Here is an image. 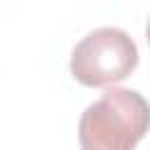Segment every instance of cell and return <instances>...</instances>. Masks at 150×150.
<instances>
[{
    "mask_svg": "<svg viewBox=\"0 0 150 150\" xmlns=\"http://www.w3.org/2000/svg\"><path fill=\"white\" fill-rule=\"evenodd\" d=\"M150 131V103L127 87H110L80 117L82 150H134Z\"/></svg>",
    "mask_w": 150,
    "mask_h": 150,
    "instance_id": "obj_1",
    "label": "cell"
},
{
    "mask_svg": "<svg viewBox=\"0 0 150 150\" xmlns=\"http://www.w3.org/2000/svg\"><path fill=\"white\" fill-rule=\"evenodd\" d=\"M138 66L134 38L117 26L89 30L70 54V73L84 87H110Z\"/></svg>",
    "mask_w": 150,
    "mask_h": 150,
    "instance_id": "obj_2",
    "label": "cell"
},
{
    "mask_svg": "<svg viewBox=\"0 0 150 150\" xmlns=\"http://www.w3.org/2000/svg\"><path fill=\"white\" fill-rule=\"evenodd\" d=\"M145 38H148V45H150V19H148V23H145Z\"/></svg>",
    "mask_w": 150,
    "mask_h": 150,
    "instance_id": "obj_3",
    "label": "cell"
}]
</instances>
